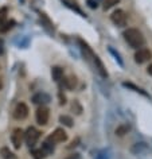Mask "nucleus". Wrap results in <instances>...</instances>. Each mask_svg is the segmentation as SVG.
<instances>
[{
    "instance_id": "nucleus-2",
    "label": "nucleus",
    "mask_w": 152,
    "mask_h": 159,
    "mask_svg": "<svg viewBox=\"0 0 152 159\" xmlns=\"http://www.w3.org/2000/svg\"><path fill=\"white\" fill-rule=\"evenodd\" d=\"M124 39L131 47L139 49L145 43V38H144L143 33L137 29H128L124 31Z\"/></svg>"
},
{
    "instance_id": "nucleus-15",
    "label": "nucleus",
    "mask_w": 152,
    "mask_h": 159,
    "mask_svg": "<svg viewBox=\"0 0 152 159\" xmlns=\"http://www.w3.org/2000/svg\"><path fill=\"white\" fill-rule=\"evenodd\" d=\"M59 121L66 127H73V123H74L73 119H71L70 116H67V115H62V116L59 117Z\"/></svg>"
},
{
    "instance_id": "nucleus-20",
    "label": "nucleus",
    "mask_w": 152,
    "mask_h": 159,
    "mask_svg": "<svg viewBox=\"0 0 152 159\" xmlns=\"http://www.w3.org/2000/svg\"><path fill=\"white\" fill-rule=\"evenodd\" d=\"M33 157H34V159H43L45 158V152H43L42 150H33Z\"/></svg>"
},
{
    "instance_id": "nucleus-17",
    "label": "nucleus",
    "mask_w": 152,
    "mask_h": 159,
    "mask_svg": "<svg viewBox=\"0 0 152 159\" xmlns=\"http://www.w3.org/2000/svg\"><path fill=\"white\" fill-rule=\"evenodd\" d=\"M120 0H104V8L109 10L112 7H114L116 4H118Z\"/></svg>"
},
{
    "instance_id": "nucleus-1",
    "label": "nucleus",
    "mask_w": 152,
    "mask_h": 159,
    "mask_svg": "<svg viewBox=\"0 0 152 159\" xmlns=\"http://www.w3.org/2000/svg\"><path fill=\"white\" fill-rule=\"evenodd\" d=\"M79 45H81V50H82L83 55H85V58H86V59H90V61L93 62L96 70L98 71L100 75H101L102 78H106V77H108V71H106V69H105V66H104V63L101 62V59H100L97 55H96L93 51H92L90 47L87 46L83 41H81V39H79Z\"/></svg>"
},
{
    "instance_id": "nucleus-24",
    "label": "nucleus",
    "mask_w": 152,
    "mask_h": 159,
    "mask_svg": "<svg viewBox=\"0 0 152 159\" xmlns=\"http://www.w3.org/2000/svg\"><path fill=\"white\" fill-rule=\"evenodd\" d=\"M87 4H89V7H92V8H97V3L93 2V0H87Z\"/></svg>"
},
{
    "instance_id": "nucleus-11",
    "label": "nucleus",
    "mask_w": 152,
    "mask_h": 159,
    "mask_svg": "<svg viewBox=\"0 0 152 159\" xmlns=\"http://www.w3.org/2000/svg\"><path fill=\"white\" fill-rule=\"evenodd\" d=\"M63 80V85L67 89H74L75 85H77V78L75 75H67V77H62Z\"/></svg>"
},
{
    "instance_id": "nucleus-6",
    "label": "nucleus",
    "mask_w": 152,
    "mask_h": 159,
    "mask_svg": "<svg viewBox=\"0 0 152 159\" xmlns=\"http://www.w3.org/2000/svg\"><path fill=\"white\" fill-rule=\"evenodd\" d=\"M23 139H25V132H23L22 128H15L12 131V135H11V140H12V144L16 150L20 148Z\"/></svg>"
},
{
    "instance_id": "nucleus-22",
    "label": "nucleus",
    "mask_w": 152,
    "mask_h": 159,
    "mask_svg": "<svg viewBox=\"0 0 152 159\" xmlns=\"http://www.w3.org/2000/svg\"><path fill=\"white\" fill-rule=\"evenodd\" d=\"M96 159H109V158H108V152H105V151H101V152L96 157Z\"/></svg>"
},
{
    "instance_id": "nucleus-18",
    "label": "nucleus",
    "mask_w": 152,
    "mask_h": 159,
    "mask_svg": "<svg viewBox=\"0 0 152 159\" xmlns=\"http://www.w3.org/2000/svg\"><path fill=\"white\" fill-rule=\"evenodd\" d=\"M12 25H14V22L12 20H6L3 25H0V33H6V31H8L11 27H12Z\"/></svg>"
},
{
    "instance_id": "nucleus-5",
    "label": "nucleus",
    "mask_w": 152,
    "mask_h": 159,
    "mask_svg": "<svg viewBox=\"0 0 152 159\" xmlns=\"http://www.w3.org/2000/svg\"><path fill=\"white\" fill-rule=\"evenodd\" d=\"M110 20L114 23L116 26H125L127 23V14L123 10H116L113 14L110 15Z\"/></svg>"
},
{
    "instance_id": "nucleus-7",
    "label": "nucleus",
    "mask_w": 152,
    "mask_h": 159,
    "mask_svg": "<svg viewBox=\"0 0 152 159\" xmlns=\"http://www.w3.org/2000/svg\"><path fill=\"white\" fill-rule=\"evenodd\" d=\"M66 139H67V135L65 132V129L63 128H57L49 136L47 140H49L50 143H62V142H66Z\"/></svg>"
},
{
    "instance_id": "nucleus-12",
    "label": "nucleus",
    "mask_w": 152,
    "mask_h": 159,
    "mask_svg": "<svg viewBox=\"0 0 152 159\" xmlns=\"http://www.w3.org/2000/svg\"><path fill=\"white\" fill-rule=\"evenodd\" d=\"M51 75H53V78L55 81H61L63 77V69L59 66H54L53 69H51Z\"/></svg>"
},
{
    "instance_id": "nucleus-3",
    "label": "nucleus",
    "mask_w": 152,
    "mask_h": 159,
    "mask_svg": "<svg viewBox=\"0 0 152 159\" xmlns=\"http://www.w3.org/2000/svg\"><path fill=\"white\" fill-rule=\"evenodd\" d=\"M39 136H41V132H39L37 128H34V127L27 128V131L25 132V140L27 144H29V147H34L37 144Z\"/></svg>"
},
{
    "instance_id": "nucleus-16",
    "label": "nucleus",
    "mask_w": 152,
    "mask_h": 159,
    "mask_svg": "<svg viewBox=\"0 0 152 159\" xmlns=\"http://www.w3.org/2000/svg\"><path fill=\"white\" fill-rule=\"evenodd\" d=\"M144 150H147L145 143H136V144L132 147V151H133V152H141Z\"/></svg>"
},
{
    "instance_id": "nucleus-9",
    "label": "nucleus",
    "mask_w": 152,
    "mask_h": 159,
    "mask_svg": "<svg viewBox=\"0 0 152 159\" xmlns=\"http://www.w3.org/2000/svg\"><path fill=\"white\" fill-rule=\"evenodd\" d=\"M151 57H152V53L148 49H139L135 53V61L137 63H144V62L150 61Z\"/></svg>"
},
{
    "instance_id": "nucleus-25",
    "label": "nucleus",
    "mask_w": 152,
    "mask_h": 159,
    "mask_svg": "<svg viewBox=\"0 0 152 159\" xmlns=\"http://www.w3.org/2000/svg\"><path fill=\"white\" fill-rule=\"evenodd\" d=\"M59 98H61V101H59V102H61V105H63V104H65V102H66V98H65V96H62V93H59Z\"/></svg>"
},
{
    "instance_id": "nucleus-14",
    "label": "nucleus",
    "mask_w": 152,
    "mask_h": 159,
    "mask_svg": "<svg viewBox=\"0 0 152 159\" xmlns=\"http://www.w3.org/2000/svg\"><path fill=\"white\" fill-rule=\"evenodd\" d=\"M43 152H45V155H47V154H51L54 151V144L53 143H50L49 140L47 142H45L43 143V146H42V148H41Z\"/></svg>"
},
{
    "instance_id": "nucleus-13",
    "label": "nucleus",
    "mask_w": 152,
    "mask_h": 159,
    "mask_svg": "<svg viewBox=\"0 0 152 159\" xmlns=\"http://www.w3.org/2000/svg\"><path fill=\"white\" fill-rule=\"evenodd\" d=\"M0 155L3 157V159H18L16 155H15L12 151H10V148H7V147H3V148L0 150Z\"/></svg>"
},
{
    "instance_id": "nucleus-27",
    "label": "nucleus",
    "mask_w": 152,
    "mask_h": 159,
    "mask_svg": "<svg viewBox=\"0 0 152 159\" xmlns=\"http://www.w3.org/2000/svg\"><path fill=\"white\" fill-rule=\"evenodd\" d=\"M147 71H148V74H150V75H152V63H151V65H150V66H148V69H147Z\"/></svg>"
},
{
    "instance_id": "nucleus-8",
    "label": "nucleus",
    "mask_w": 152,
    "mask_h": 159,
    "mask_svg": "<svg viewBox=\"0 0 152 159\" xmlns=\"http://www.w3.org/2000/svg\"><path fill=\"white\" fill-rule=\"evenodd\" d=\"M29 116V107H27L25 102H19L16 105V108L14 111V117L16 120H23Z\"/></svg>"
},
{
    "instance_id": "nucleus-28",
    "label": "nucleus",
    "mask_w": 152,
    "mask_h": 159,
    "mask_svg": "<svg viewBox=\"0 0 152 159\" xmlns=\"http://www.w3.org/2000/svg\"><path fill=\"white\" fill-rule=\"evenodd\" d=\"M3 88V82H2V80H0V89Z\"/></svg>"
},
{
    "instance_id": "nucleus-10",
    "label": "nucleus",
    "mask_w": 152,
    "mask_h": 159,
    "mask_svg": "<svg viewBox=\"0 0 152 159\" xmlns=\"http://www.w3.org/2000/svg\"><path fill=\"white\" fill-rule=\"evenodd\" d=\"M33 101L35 102V104H46V102H49L50 101V96L49 94H46V93H43V92H39L37 94H34L33 96Z\"/></svg>"
},
{
    "instance_id": "nucleus-4",
    "label": "nucleus",
    "mask_w": 152,
    "mask_h": 159,
    "mask_svg": "<svg viewBox=\"0 0 152 159\" xmlns=\"http://www.w3.org/2000/svg\"><path fill=\"white\" fill-rule=\"evenodd\" d=\"M35 117H37V123L39 125H45L47 124V121H49V117H50V111L49 108H46V107H39L38 111H37V115H35Z\"/></svg>"
},
{
    "instance_id": "nucleus-21",
    "label": "nucleus",
    "mask_w": 152,
    "mask_h": 159,
    "mask_svg": "<svg viewBox=\"0 0 152 159\" xmlns=\"http://www.w3.org/2000/svg\"><path fill=\"white\" fill-rule=\"evenodd\" d=\"M7 20V8L0 10V25H3Z\"/></svg>"
},
{
    "instance_id": "nucleus-19",
    "label": "nucleus",
    "mask_w": 152,
    "mask_h": 159,
    "mask_svg": "<svg viewBox=\"0 0 152 159\" xmlns=\"http://www.w3.org/2000/svg\"><path fill=\"white\" fill-rule=\"evenodd\" d=\"M128 131H129V127L128 125H120V127H117V129H116V134H117L118 136H123V135H125Z\"/></svg>"
},
{
    "instance_id": "nucleus-23",
    "label": "nucleus",
    "mask_w": 152,
    "mask_h": 159,
    "mask_svg": "<svg viewBox=\"0 0 152 159\" xmlns=\"http://www.w3.org/2000/svg\"><path fill=\"white\" fill-rule=\"evenodd\" d=\"M65 159H81V157H79V154H70V155H67V157Z\"/></svg>"
},
{
    "instance_id": "nucleus-26",
    "label": "nucleus",
    "mask_w": 152,
    "mask_h": 159,
    "mask_svg": "<svg viewBox=\"0 0 152 159\" xmlns=\"http://www.w3.org/2000/svg\"><path fill=\"white\" fill-rule=\"evenodd\" d=\"M3 51H4V43H3V41L0 39V55L3 54Z\"/></svg>"
}]
</instances>
